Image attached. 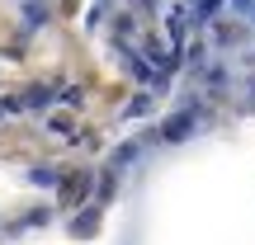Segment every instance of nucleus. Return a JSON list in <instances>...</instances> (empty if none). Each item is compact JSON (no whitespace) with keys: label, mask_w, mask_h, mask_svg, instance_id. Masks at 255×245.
Here are the masks:
<instances>
[{"label":"nucleus","mask_w":255,"mask_h":245,"mask_svg":"<svg viewBox=\"0 0 255 245\" xmlns=\"http://www.w3.org/2000/svg\"><path fill=\"white\" fill-rule=\"evenodd\" d=\"M194 118H199V109H180L175 118H165V123H161V137H156V142H165V146L184 142V137H189V127H194Z\"/></svg>","instance_id":"obj_1"},{"label":"nucleus","mask_w":255,"mask_h":245,"mask_svg":"<svg viewBox=\"0 0 255 245\" xmlns=\"http://www.w3.org/2000/svg\"><path fill=\"white\" fill-rule=\"evenodd\" d=\"M95 231H100V212H95V208H85L81 217L71 222V236H95Z\"/></svg>","instance_id":"obj_2"},{"label":"nucleus","mask_w":255,"mask_h":245,"mask_svg":"<svg viewBox=\"0 0 255 245\" xmlns=\"http://www.w3.org/2000/svg\"><path fill=\"white\" fill-rule=\"evenodd\" d=\"M28 184H33V189H57V170L52 165H33V170H28Z\"/></svg>","instance_id":"obj_3"},{"label":"nucleus","mask_w":255,"mask_h":245,"mask_svg":"<svg viewBox=\"0 0 255 245\" xmlns=\"http://www.w3.org/2000/svg\"><path fill=\"white\" fill-rule=\"evenodd\" d=\"M76 184H66V203H76V198H85L90 193V174H71Z\"/></svg>","instance_id":"obj_4"},{"label":"nucleus","mask_w":255,"mask_h":245,"mask_svg":"<svg viewBox=\"0 0 255 245\" xmlns=\"http://www.w3.org/2000/svg\"><path fill=\"white\" fill-rule=\"evenodd\" d=\"M47 104H52V90L47 85H33L28 90V109H47Z\"/></svg>","instance_id":"obj_5"},{"label":"nucleus","mask_w":255,"mask_h":245,"mask_svg":"<svg viewBox=\"0 0 255 245\" xmlns=\"http://www.w3.org/2000/svg\"><path fill=\"white\" fill-rule=\"evenodd\" d=\"M137 151H142V142H128L123 151H114V170H119V165H128V161H132Z\"/></svg>","instance_id":"obj_6"},{"label":"nucleus","mask_w":255,"mask_h":245,"mask_svg":"<svg viewBox=\"0 0 255 245\" xmlns=\"http://www.w3.org/2000/svg\"><path fill=\"white\" fill-rule=\"evenodd\" d=\"M24 24H28V28H38V24H47V9H38V5H28V9H24Z\"/></svg>","instance_id":"obj_7"},{"label":"nucleus","mask_w":255,"mask_h":245,"mask_svg":"<svg viewBox=\"0 0 255 245\" xmlns=\"http://www.w3.org/2000/svg\"><path fill=\"white\" fill-rule=\"evenodd\" d=\"M81 99H85L81 90H62V104H66V109H81Z\"/></svg>","instance_id":"obj_8"},{"label":"nucleus","mask_w":255,"mask_h":245,"mask_svg":"<svg viewBox=\"0 0 255 245\" xmlns=\"http://www.w3.org/2000/svg\"><path fill=\"white\" fill-rule=\"evenodd\" d=\"M146 104H151V99H146V94H137V99L128 104V118H137V113H146Z\"/></svg>","instance_id":"obj_9"},{"label":"nucleus","mask_w":255,"mask_h":245,"mask_svg":"<svg viewBox=\"0 0 255 245\" xmlns=\"http://www.w3.org/2000/svg\"><path fill=\"white\" fill-rule=\"evenodd\" d=\"M213 9H218V0H199V19H208Z\"/></svg>","instance_id":"obj_10"},{"label":"nucleus","mask_w":255,"mask_h":245,"mask_svg":"<svg viewBox=\"0 0 255 245\" xmlns=\"http://www.w3.org/2000/svg\"><path fill=\"white\" fill-rule=\"evenodd\" d=\"M232 5H237V9H251V5H255V0H232Z\"/></svg>","instance_id":"obj_11"}]
</instances>
